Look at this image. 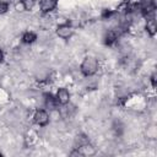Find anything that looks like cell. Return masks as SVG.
<instances>
[{"label":"cell","mask_w":157,"mask_h":157,"mask_svg":"<svg viewBox=\"0 0 157 157\" xmlns=\"http://www.w3.org/2000/svg\"><path fill=\"white\" fill-rule=\"evenodd\" d=\"M56 0H40L42 12H50L56 7Z\"/></svg>","instance_id":"5"},{"label":"cell","mask_w":157,"mask_h":157,"mask_svg":"<svg viewBox=\"0 0 157 157\" xmlns=\"http://www.w3.org/2000/svg\"><path fill=\"white\" fill-rule=\"evenodd\" d=\"M10 1H11V0H0V2H2V4H7V5L10 4Z\"/></svg>","instance_id":"15"},{"label":"cell","mask_w":157,"mask_h":157,"mask_svg":"<svg viewBox=\"0 0 157 157\" xmlns=\"http://www.w3.org/2000/svg\"><path fill=\"white\" fill-rule=\"evenodd\" d=\"M146 29H147V33H148L150 36H155V34H156V31H157V25H156L155 18H148V20H147V23H146Z\"/></svg>","instance_id":"8"},{"label":"cell","mask_w":157,"mask_h":157,"mask_svg":"<svg viewBox=\"0 0 157 157\" xmlns=\"http://www.w3.org/2000/svg\"><path fill=\"white\" fill-rule=\"evenodd\" d=\"M36 39H37V36H36V33H33V32H26V33L22 36V42L26 43V44H31V43H33Z\"/></svg>","instance_id":"10"},{"label":"cell","mask_w":157,"mask_h":157,"mask_svg":"<svg viewBox=\"0 0 157 157\" xmlns=\"http://www.w3.org/2000/svg\"><path fill=\"white\" fill-rule=\"evenodd\" d=\"M56 34L63 38V39H67L71 34H72V28L66 25V23H63V25H59L58 28H56Z\"/></svg>","instance_id":"3"},{"label":"cell","mask_w":157,"mask_h":157,"mask_svg":"<svg viewBox=\"0 0 157 157\" xmlns=\"http://www.w3.org/2000/svg\"><path fill=\"white\" fill-rule=\"evenodd\" d=\"M77 150L80 151L81 156H87V155H93L94 153V148H93L92 145H90V142H86V144L78 146Z\"/></svg>","instance_id":"7"},{"label":"cell","mask_w":157,"mask_h":157,"mask_svg":"<svg viewBox=\"0 0 157 157\" xmlns=\"http://www.w3.org/2000/svg\"><path fill=\"white\" fill-rule=\"evenodd\" d=\"M21 5H22V7H23L25 10L29 11V10H32V9L34 7L36 1H34V0H21Z\"/></svg>","instance_id":"11"},{"label":"cell","mask_w":157,"mask_h":157,"mask_svg":"<svg viewBox=\"0 0 157 157\" xmlns=\"http://www.w3.org/2000/svg\"><path fill=\"white\" fill-rule=\"evenodd\" d=\"M80 69H81V72L85 76H92L98 70V61L93 56H86L83 59V61L81 63Z\"/></svg>","instance_id":"1"},{"label":"cell","mask_w":157,"mask_h":157,"mask_svg":"<svg viewBox=\"0 0 157 157\" xmlns=\"http://www.w3.org/2000/svg\"><path fill=\"white\" fill-rule=\"evenodd\" d=\"M9 10V5L7 4H2L0 2V13H5Z\"/></svg>","instance_id":"13"},{"label":"cell","mask_w":157,"mask_h":157,"mask_svg":"<svg viewBox=\"0 0 157 157\" xmlns=\"http://www.w3.org/2000/svg\"><path fill=\"white\" fill-rule=\"evenodd\" d=\"M76 142L78 144V146H81V145H83V144L88 142V140H87V137H86L85 135H80V136H77V137H76Z\"/></svg>","instance_id":"12"},{"label":"cell","mask_w":157,"mask_h":157,"mask_svg":"<svg viewBox=\"0 0 157 157\" xmlns=\"http://www.w3.org/2000/svg\"><path fill=\"white\" fill-rule=\"evenodd\" d=\"M151 82H152V86L156 87V85H157V82H156V74H152V76H151Z\"/></svg>","instance_id":"14"},{"label":"cell","mask_w":157,"mask_h":157,"mask_svg":"<svg viewBox=\"0 0 157 157\" xmlns=\"http://www.w3.org/2000/svg\"><path fill=\"white\" fill-rule=\"evenodd\" d=\"M33 119H34V123H36L37 125H39V126H45V125L49 123V115H48V113H47L45 110H43V109L37 110V112L34 113Z\"/></svg>","instance_id":"2"},{"label":"cell","mask_w":157,"mask_h":157,"mask_svg":"<svg viewBox=\"0 0 157 157\" xmlns=\"http://www.w3.org/2000/svg\"><path fill=\"white\" fill-rule=\"evenodd\" d=\"M117 38H118V36H117V33L114 31H108L105 33V37H104V43L107 45H112L117 40Z\"/></svg>","instance_id":"9"},{"label":"cell","mask_w":157,"mask_h":157,"mask_svg":"<svg viewBox=\"0 0 157 157\" xmlns=\"http://www.w3.org/2000/svg\"><path fill=\"white\" fill-rule=\"evenodd\" d=\"M2 59H4V54H2V52H1V49H0V63L2 61Z\"/></svg>","instance_id":"16"},{"label":"cell","mask_w":157,"mask_h":157,"mask_svg":"<svg viewBox=\"0 0 157 157\" xmlns=\"http://www.w3.org/2000/svg\"><path fill=\"white\" fill-rule=\"evenodd\" d=\"M44 104H45V107H47L48 109L54 110V109L56 108V105H58V102H56V98H55L53 94L45 93V94H44Z\"/></svg>","instance_id":"6"},{"label":"cell","mask_w":157,"mask_h":157,"mask_svg":"<svg viewBox=\"0 0 157 157\" xmlns=\"http://www.w3.org/2000/svg\"><path fill=\"white\" fill-rule=\"evenodd\" d=\"M70 101V93L66 88H59L58 92H56V102L58 104H67Z\"/></svg>","instance_id":"4"}]
</instances>
